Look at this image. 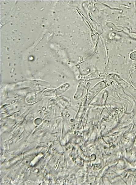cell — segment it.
Masks as SVG:
<instances>
[{
  "mask_svg": "<svg viewBox=\"0 0 136 185\" xmlns=\"http://www.w3.org/2000/svg\"><path fill=\"white\" fill-rule=\"evenodd\" d=\"M130 59L133 60H136V51L131 53L130 55Z\"/></svg>",
  "mask_w": 136,
  "mask_h": 185,
  "instance_id": "1",
  "label": "cell"
}]
</instances>
